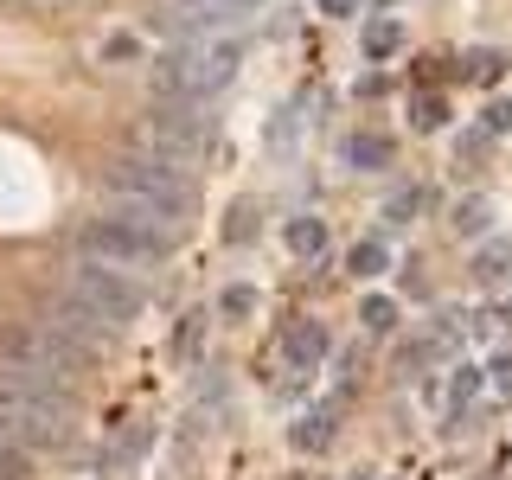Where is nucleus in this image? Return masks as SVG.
Masks as SVG:
<instances>
[{"label": "nucleus", "mask_w": 512, "mask_h": 480, "mask_svg": "<svg viewBox=\"0 0 512 480\" xmlns=\"http://www.w3.org/2000/svg\"><path fill=\"white\" fill-rule=\"evenodd\" d=\"M237 64H244V39H237V32H224V26L218 32H186V39L160 58L154 84H160V96H173V103H199V96H218L231 84Z\"/></svg>", "instance_id": "1"}, {"label": "nucleus", "mask_w": 512, "mask_h": 480, "mask_svg": "<svg viewBox=\"0 0 512 480\" xmlns=\"http://www.w3.org/2000/svg\"><path fill=\"white\" fill-rule=\"evenodd\" d=\"M103 180L122 199V212H135V218H148V224H180L192 212V186L180 180V167H167V160H154V154L109 160Z\"/></svg>", "instance_id": "2"}, {"label": "nucleus", "mask_w": 512, "mask_h": 480, "mask_svg": "<svg viewBox=\"0 0 512 480\" xmlns=\"http://www.w3.org/2000/svg\"><path fill=\"white\" fill-rule=\"evenodd\" d=\"M0 436H13L20 448H58L71 436V410H64L58 384L0 372Z\"/></svg>", "instance_id": "3"}, {"label": "nucleus", "mask_w": 512, "mask_h": 480, "mask_svg": "<svg viewBox=\"0 0 512 480\" xmlns=\"http://www.w3.org/2000/svg\"><path fill=\"white\" fill-rule=\"evenodd\" d=\"M84 256H96V263H116V269H135V263H160V256L173 250L167 224H148L135 212H116V218H96L84 224Z\"/></svg>", "instance_id": "4"}, {"label": "nucleus", "mask_w": 512, "mask_h": 480, "mask_svg": "<svg viewBox=\"0 0 512 480\" xmlns=\"http://www.w3.org/2000/svg\"><path fill=\"white\" fill-rule=\"evenodd\" d=\"M0 372H20L39 384H64L77 372V340H64L58 327H7L0 333Z\"/></svg>", "instance_id": "5"}, {"label": "nucleus", "mask_w": 512, "mask_h": 480, "mask_svg": "<svg viewBox=\"0 0 512 480\" xmlns=\"http://www.w3.org/2000/svg\"><path fill=\"white\" fill-rule=\"evenodd\" d=\"M71 295H77V301H90V308L103 314L109 327H128V320L148 308V295H141V288L128 282L116 263H96V256H84V263L71 269Z\"/></svg>", "instance_id": "6"}, {"label": "nucleus", "mask_w": 512, "mask_h": 480, "mask_svg": "<svg viewBox=\"0 0 512 480\" xmlns=\"http://www.w3.org/2000/svg\"><path fill=\"white\" fill-rule=\"evenodd\" d=\"M135 148L141 154H154V160H167V167H186L192 154L205 148V116H192V109H160V116H148L135 128Z\"/></svg>", "instance_id": "7"}, {"label": "nucleus", "mask_w": 512, "mask_h": 480, "mask_svg": "<svg viewBox=\"0 0 512 480\" xmlns=\"http://www.w3.org/2000/svg\"><path fill=\"white\" fill-rule=\"evenodd\" d=\"M52 320H58V333H64V340H77V346H96V340H109V333H116L103 314L90 308V301H77L71 288H64V301H58V314H52Z\"/></svg>", "instance_id": "8"}, {"label": "nucleus", "mask_w": 512, "mask_h": 480, "mask_svg": "<svg viewBox=\"0 0 512 480\" xmlns=\"http://www.w3.org/2000/svg\"><path fill=\"white\" fill-rule=\"evenodd\" d=\"M320 359H327V327H320V320H295L288 340H282V365L301 378V372H314Z\"/></svg>", "instance_id": "9"}, {"label": "nucleus", "mask_w": 512, "mask_h": 480, "mask_svg": "<svg viewBox=\"0 0 512 480\" xmlns=\"http://www.w3.org/2000/svg\"><path fill=\"white\" fill-rule=\"evenodd\" d=\"M340 160H346L352 173H378V167H391V141H384V135H365V128H359V135L340 141Z\"/></svg>", "instance_id": "10"}, {"label": "nucleus", "mask_w": 512, "mask_h": 480, "mask_svg": "<svg viewBox=\"0 0 512 480\" xmlns=\"http://www.w3.org/2000/svg\"><path fill=\"white\" fill-rule=\"evenodd\" d=\"M474 282H480V288L512 282V237H493L487 250H474Z\"/></svg>", "instance_id": "11"}, {"label": "nucleus", "mask_w": 512, "mask_h": 480, "mask_svg": "<svg viewBox=\"0 0 512 480\" xmlns=\"http://www.w3.org/2000/svg\"><path fill=\"white\" fill-rule=\"evenodd\" d=\"M288 442H295L301 455H320V448L333 442V416L327 410H308L301 423H288Z\"/></svg>", "instance_id": "12"}, {"label": "nucleus", "mask_w": 512, "mask_h": 480, "mask_svg": "<svg viewBox=\"0 0 512 480\" xmlns=\"http://www.w3.org/2000/svg\"><path fill=\"white\" fill-rule=\"evenodd\" d=\"M346 269H352L359 282H372V276H384V269H391V250H384L378 237H359V244L346 250Z\"/></svg>", "instance_id": "13"}, {"label": "nucleus", "mask_w": 512, "mask_h": 480, "mask_svg": "<svg viewBox=\"0 0 512 480\" xmlns=\"http://www.w3.org/2000/svg\"><path fill=\"white\" fill-rule=\"evenodd\" d=\"M288 250H295V256H320V250H327V218H288Z\"/></svg>", "instance_id": "14"}, {"label": "nucleus", "mask_w": 512, "mask_h": 480, "mask_svg": "<svg viewBox=\"0 0 512 480\" xmlns=\"http://www.w3.org/2000/svg\"><path fill=\"white\" fill-rule=\"evenodd\" d=\"M487 224H493V199H461L455 205V231L461 237H480Z\"/></svg>", "instance_id": "15"}, {"label": "nucleus", "mask_w": 512, "mask_h": 480, "mask_svg": "<svg viewBox=\"0 0 512 480\" xmlns=\"http://www.w3.org/2000/svg\"><path fill=\"white\" fill-rule=\"evenodd\" d=\"M397 45H404V26H397V20H372V26H365V52H372V58H391Z\"/></svg>", "instance_id": "16"}, {"label": "nucleus", "mask_w": 512, "mask_h": 480, "mask_svg": "<svg viewBox=\"0 0 512 480\" xmlns=\"http://www.w3.org/2000/svg\"><path fill=\"white\" fill-rule=\"evenodd\" d=\"M506 52H468V64H461V71H468L474 77V84H500V77H506Z\"/></svg>", "instance_id": "17"}, {"label": "nucleus", "mask_w": 512, "mask_h": 480, "mask_svg": "<svg viewBox=\"0 0 512 480\" xmlns=\"http://www.w3.org/2000/svg\"><path fill=\"white\" fill-rule=\"evenodd\" d=\"M218 314H224V320H250V314H256V288H250V282H231V288L218 295Z\"/></svg>", "instance_id": "18"}, {"label": "nucleus", "mask_w": 512, "mask_h": 480, "mask_svg": "<svg viewBox=\"0 0 512 480\" xmlns=\"http://www.w3.org/2000/svg\"><path fill=\"white\" fill-rule=\"evenodd\" d=\"M410 122L423 128V135H436V128L448 122V103H442V96H429V90H423V96L410 103Z\"/></svg>", "instance_id": "19"}, {"label": "nucleus", "mask_w": 512, "mask_h": 480, "mask_svg": "<svg viewBox=\"0 0 512 480\" xmlns=\"http://www.w3.org/2000/svg\"><path fill=\"white\" fill-rule=\"evenodd\" d=\"M359 320H365V333H391L397 327V301H384V295H372L359 308Z\"/></svg>", "instance_id": "20"}, {"label": "nucleus", "mask_w": 512, "mask_h": 480, "mask_svg": "<svg viewBox=\"0 0 512 480\" xmlns=\"http://www.w3.org/2000/svg\"><path fill=\"white\" fill-rule=\"evenodd\" d=\"M474 391H480V372H474V365H461V372L448 378V404H455V416L474 404Z\"/></svg>", "instance_id": "21"}, {"label": "nucleus", "mask_w": 512, "mask_h": 480, "mask_svg": "<svg viewBox=\"0 0 512 480\" xmlns=\"http://www.w3.org/2000/svg\"><path fill=\"white\" fill-rule=\"evenodd\" d=\"M224 237H231V244H250L256 237V205H231V212H224Z\"/></svg>", "instance_id": "22"}, {"label": "nucleus", "mask_w": 512, "mask_h": 480, "mask_svg": "<svg viewBox=\"0 0 512 480\" xmlns=\"http://www.w3.org/2000/svg\"><path fill=\"white\" fill-rule=\"evenodd\" d=\"M26 455H32V448H20L13 436H0V480H26Z\"/></svg>", "instance_id": "23"}, {"label": "nucleus", "mask_w": 512, "mask_h": 480, "mask_svg": "<svg viewBox=\"0 0 512 480\" xmlns=\"http://www.w3.org/2000/svg\"><path fill=\"white\" fill-rule=\"evenodd\" d=\"M416 212H423V186H404L391 205H384V218H391V224H410Z\"/></svg>", "instance_id": "24"}, {"label": "nucleus", "mask_w": 512, "mask_h": 480, "mask_svg": "<svg viewBox=\"0 0 512 480\" xmlns=\"http://www.w3.org/2000/svg\"><path fill=\"white\" fill-rule=\"evenodd\" d=\"M480 128H487V135H506V128H512V103H506V96H493V103L480 109Z\"/></svg>", "instance_id": "25"}, {"label": "nucleus", "mask_w": 512, "mask_h": 480, "mask_svg": "<svg viewBox=\"0 0 512 480\" xmlns=\"http://www.w3.org/2000/svg\"><path fill=\"white\" fill-rule=\"evenodd\" d=\"M480 378H487V384H493L500 397H512V352H500V359H493V365H487Z\"/></svg>", "instance_id": "26"}, {"label": "nucleus", "mask_w": 512, "mask_h": 480, "mask_svg": "<svg viewBox=\"0 0 512 480\" xmlns=\"http://www.w3.org/2000/svg\"><path fill=\"white\" fill-rule=\"evenodd\" d=\"M320 13H327V20H346V13H359V0H314Z\"/></svg>", "instance_id": "27"}, {"label": "nucleus", "mask_w": 512, "mask_h": 480, "mask_svg": "<svg viewBox=\"0 0 512 480\" xmlns=\"http://www.w3.org/2000/svg\"><path fill=\"white\" fill-rule=\"evenodd\" d=\"M237 7H244V13H256V7H263V0H237Z\"/></svg>", "instance_id": "28"}, {"label": "nucleus", "mask_w": 512, "mask_h": 480, "mask_svg": "<svg viewBox=\"0 0 512 480\" xmlns=\"http://www.w3.org/2000/svg\"><path fill=\"white\" fill-rule=\"evenodd\" d=\"M352 480H372V474H352Z\"/></svg>", "instance_id": "29"}]
</instances>
